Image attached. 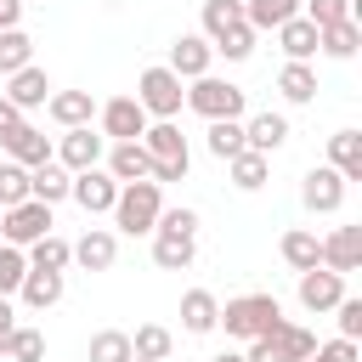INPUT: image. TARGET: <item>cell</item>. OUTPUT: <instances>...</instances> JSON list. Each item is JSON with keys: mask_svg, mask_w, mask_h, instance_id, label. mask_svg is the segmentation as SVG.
Returning a JSON list of instances; mask_svg holds the SVG:
<instances>
[{"mask_svg": "<svg viewBox=\"0 0 362 362\" xmlns=\"http://www.w3.org/2000/svg\"><path fill=\"white\" fill-rule=\"evenodd\" d=\"M198 255V215L192 209H158L153 221V260L164 272H187Z\"/></svg>", "mask_w": 362, "mask_h": 362, "instance_id": "cell-1", "label": "cell"}, {"mask_svg": "<svg viewBox=\"0 0 362 362\" xmlns=\"http://www.w3.org/2000/svg\"><path fill=\"white\" fill-rule=\"evenodd\" d=\"M158 209H164V187L158 181H119V198H113L107 215H113V226L124 238H141V232H153Z\"/></svg>", "mask_w": 362, "mask_h": 362, "instance_id": "cell-2", "label": "cell"}, {"mask_svg": "<svg viewBox=\"0 0 362 362\" xmlns=\"http://www.w3.org/2000/svg\"><path fill=\"white\" fill-rule=\"evenodd\" d=\"M277 322H283L277 294H238V300H226L221 317H215V328H226L232 339H260V334H272Z\"/></svg>", "mask_w": 362, "mask_h": 362, "instance_id": "cell-3", "label": "cell"}, {"mask_svg": "<svg viewBox=\"0 0 362 362\" xmlns=\"http://www.w3.org/2000/svg\"><path fill=\"white\" fill-rule=\"evenodd\" d=\"M187 107L204 113V119H243V85L215 79V74H198L192 90H187Z\"/></svg>", "mask_w": 362, "mask_h": 362, "instance_id": "cell-4", "label": "cell"}, {"mask_svg": "<svg viewBox=\"0 0 362 362\" xmlns=\"http://www.w3.org/2000/svg\"><path fill=\"white\" fill-rule=\"evenodd\" d=\"M136 102L147 107V119H175L181 102H187V90H181V79L158 62V68H141V79H136Z\"/></svg>", "mask_w": 362, "mask_h": 362, "instance_id": "cell-5", "label": "cell"}, {"mask_svg": "<svg viewBox=\"0 0 362 362\" xmlns=\"http://www.w3.org/2000/svg\"><path fill=\"white\" fill-rule=\"evenodd\" d=\"M45 232H51V204H40V198H23V204L0 209V238H6V243L28 249V243H34V238H45Z\"/></svg>", "mask_w": 362, "mask_h": 362, "instance_id": "cell-6", "label": "cell"}, {"mask_svg": "<svg viewBox=\"0 0 362 362\" xmlns=\"http://www.w3.org/2000/svg\"><path fill=\"white\" fill-rule=\"evenodd\" d=\"M68 198H74L85 215H107V209H113V198H119V181H113L102 164H90V170H74Z\"/></svg>", "mask_w": 362, "mask_h": 362, "instance_id": "cell-7", "label": "cell"}, {"mask_svg": "<svg viewBox=\"0 0 362 362\" xmlns=\"http://www.w3.org/2000/svg\"><path fill=\"white\" fill-rule=\"evenodd\" d=\"M345 175L334 170V164H317V170H305V181H300V204L311 209V215H334L339 204H345Z\"/></svg>", "mask_w": 362, "mask_h": 362, "instance_id": "cell-8", "label": "cell"}, {"mask_svg": "<svg viewBox=\"0 0 362 362\" xmlns=\"http://www.w3.org/2000/svg\"><path fill=\"white\" fill-rule=\"evenodd\" d=\"M96 119H102V136H107V141H136V136L147 130V107H141L136 96H113V102H102Z\"/></svg>", "mask_w": 362, "mask_h": 362, "instance_id": "cell-9", "label": "cell"}, {"mask_svg": "<svg viewBox=\"0 0 362 362\" xmlns=\"http://www.w3.org/2000/svg\"><path fill=\"white\" fill-rule=\"evenodd\" d=\"M102 141L107 136H96L90 124H74V130H62V141L51 147V158L74 175V170H90V164H102Z\"/></svg>", "mask_w": 362, "mask_h": 362, "instance_id": "cell-10", "label": "cell"}, {"mask_svg": "<svg viewBox=\"0 0 362 362\" xmlns=\"http://www.w3.org/2000/svg\"><path fill=\"white\" fill-rule=\"evenodd\" d=\"M209 62H215V45H209L204 34H175L164 68H170L175 79H198V74H209Z\"/></svg>", "mask_w": 362, "mask_h": 362, "instance_id": "cell-11", "label": "cell"}, {"mask_svg": "<svg viewBox=\"0 0 362 362\" xmlns=\"http://www.w3.org/2000/svg\"><path fill=\"white\" fill-rule=\"evenodd\" d=\"M0 147H6V158H11V164H23V170H34V164H45V158H51V136H45V130H34L28 119H23V124H11V130L0 136Z\"/></svg>", "mask_w": 362, "mask_h": 362, "instance_id": "cell-12", "label": "cell"}, {"mask_svg": "<svg viewBox=\"0 0 362 362\" xmlns=\"http://www.w3.org/2000/svg\"><path fill=\"white\" fill-rule=\"evenodd\" d=\"M17 113H28V107H45V96H51V79H45V68H17V74H6V90H0Z\"/></svg>", "mask_w": 362, "mask_h": 362, "instance_id": "cell-13", "label": "cell"}, {"mask_svg": "<svg viewBox=\"0 0 362 362\" xmlns=\"http://www.w3.org/2000/svg\"><path fill=\"white\" fill-rule=\"evenodd\" d=\"M339 294H345V277H339V272H328V266L300 272V305H305V311H334Z\"/></svg>", "mask_w": 362, "mask_h": 362, "instance_id": "cell-14", "label": "cell"}, {"mask_svg": "<svg viewBox=\"0 0 362 362\" xmlns=\"http://www.w3.org/2000/svg\"><path fill=\"white\" fill-rule=\"evenodd\" d=\"M322 266L328 272H356L362 266V226H334L328 238H322Z\"/></svg>", "mask_w": 362, "mask_h": 362, "instance_id": "cell-15", "label": "cell"}, {"mask_svg": "<svg viewBox=\"0 0 362 362\" xmlns=\"http://www.w3.org/2000/svg\"><path fill=\"white\" fill-rule=\"evenodd\" d=\"M45 113H51L62 130H74V124H90V119H96V96H90V90H51V96H45Z\"/></svg>", "mask_w": 362, "mask_h": 362, "instance_id": "cell-16", "label": "cell"}, {"mask_svg": "<svg viewBox=\"0 0 362 362\" xmlns=\"http://www.w3.org/2000/svg\"><path fill=\"white\" fill-rule=\"evenodd\" d=\"M107 175L113 181H147L153 175V153L141 141H113L107 147Z\"/></svg>", "mask_w": 362, "mask_h": 362, "instance_id": "cell-17", "label": "cell"}, {"mask_svg": "<svg viewBox=\"0 0 362 362\" xmlns=\"http://www.w3.org/2000/svg\"><path fill=\"white\" fill-rule=\"evenodd\" d=\"M74 260H79L85 272H107V266L119 260V238H113L107 226H90V232L74 243Z\"/></svg>", "mask_w": 362, "mask_h": 362, "instance_id": "cell-18", "label": "cell"}, {"mask_svg": "<svg viewBox=\"0 0 362 362\" xmlns=\"http://www.w3.org/2000/svg\"><path fill=\"white\" fill-rule=\"evenodd\" d=\"M272 34H277V45H283L288 62H311V57H317V23H311V17H288V23L272 28Z\"/></svg>", "mask_w": 362, "mask_h": 362, "instance_id": "cell-19", "label": "cell"}, {"mask_svg": "<svg viewBox=\"0 0 362 362\" xmlns=\"http://www.w3.org/2000/svg\"><path fill=\"white\" fill-rule=\"evenodd\" d=\"M277 255H283L294 272H311V266H322V238H317V232H305V226H288V232H283V243H277Z\"/></svg>", "mask_w": 362, "mask_h": 362, "instance_id": "cell-20", "label": "cell"}, {"mask_svg": "<svg viewBox=\"0 0 362 362\" xmlns=\"http://www.w3.org/2000/svg\"><path fill=\"white\" fill-rule=\"evenodd\" d=\"M17 294H23V305L51 311V305L62 300V272H40V266H28V272H23V283H17Z\"/></svg>", "mask_w": 362, "mask_h": 362, "instance_id": "cell-21", "label": "cell"}, {"mask_svg": "<svg viewBox=\"0 0 362 362\" xmlns=\"http://www.w3.org/2000/svg\"><path fill=\"white\" fill-rule=\"evenodd\" d=\"M215 317H221V300L209 288H187L181 294V328L187 334H215Z\"/></svg>", "mask_w": 362, "mask_h": 362, "instance_id": "cell-22", "label": "cell"}, {"mask_svg": "<svg viewBox=\"0 0 362 362\" xmlns=\"http://www.w3.org/2000/svg\"><path fill=\"white\" fill-rule=\"evenodd\" d=\"M243 141H249L255 153H266V158H272V153L288 141V119H283V113H255V119L243 124Z\"/></svg>", "mask_w": 362, "mask_h": 362, "instance_id": "cell-23", "label": "cell"}, {"mask_svg": "<svg viewBox=\"0 0 362 362\" xmlns=\"http://www.w3.org/2000/svg\"><path fill=\"white\" fill-rule=\"evenodd\" d=\"M136 141H141L153 158H192V153H187V136H181V124H175V119H158V124H147Z\"/></svg>", "mask_w": 362, "mask_h": 362, "instance_id": "cell-24", "label": "cell"}, {"mask_svg": "<svg viewBox=\"0 0 362 362\" xmlns=\"http://www.w3.org/2000/svg\"><path fill=\"white\" fill-rule=\"evenodd\" d=\"M328 164L345 181H362V130H334L328 136Z\"/></svg>", "mask_w": 362, "mask_h": 362, "instance_id": "cell-25", "label": "cell"}, {"mask_svg": "<svg viewBox=\"0 0 362 362\" xmlns=\"http://www.w3.org/2000/svg\"><path fill=\"white\" fill-rule=\"evenodd\" d=\"M226 170H232V187H238V192H260V187H266V175H272V158H266V153H255V147H243V153H232V158H226Z\"/></svg>", "mask_w": 362, "mask_h": 362, "instance_id": "cell-26", "label": "cell"}, {"mask_svg": "<svg viewBox=\"0 0 362 362\" xmlns=\"http://www.w3.org/2000/svg\"><path fill=\"white\" fill-rule=\"evenodd\" d=\"M68 181H74V175H68L57 158H45V164L28 170V198H40V204H62V198H68Z\"/></svg>", "mask_w": 362, "mask_h": 362, "instance_id": "cell-27", "label": "cell"}, {"mask_svg": "<svg viewBox=\"0 0 362 362\" xmlns=\"http://www.w3.org/2000/svg\"><path fill=\"white\" fill-rule=\"evenodd\" d=\"M277 90H283V102H294V107L317 102V68H311V62H283Z\"/></svg>", "mask_w": 362, "mask_h": 362, "instance_id": "cell-28", "label": "cell"}, {"mask_svg": "<svg viewBox=\"0 0 362 362\" xmlns=\"http://www.w3.org/2000/svg\"><path fill=\"white\" fill-rule=\"evenodd\" d=\"M288 17H300V0H243V23H249L255 34L283 28Z\"/></svg>", "mask_w": 362, "mask_h": 362, "instance_id": "cell-29", "label": "cell"}, {"mask_svg": "<svg viewBox=\"0 0 362 362\" xmlns=\"http://www.w3.org/2000/svg\"><path fill=\"white\" fill-rule=\"evenodd\" d=\"M356 45H362V28H356V17L317 28V51H328V57H339V62H351V57H356Z\"/></svg>", "mask_w": 362, "mask_h": 362, "instance_id": "cell-30", "label": "cell"}, {"mask_svg": "<svg viewBox=\"0 0 362 362\" xmlns=\"http://www.w3.org/2000/svg\"><path fill=\"white\" fill-rule=\"evenodd\" d=\"M23 255H28V266H40V272H68L74 243H68V238H57V232H45V238H34Z\"/></svg>", "mask_w": 362, "mask_h": 362, "instance_id": "cell-31", "label": "cell"}, {"mask_svg": "<svg viewBox=\"0 0 362 362\" xmlns=\"http://www.w3.org/2000/svg\"><path fill=\"white\" fill-rule=\"evenodd\" d=\"M170 351H175V334H170L164 322H141V328L130 334V356H153V362H170Z\"/></svg>", "mask_w": 362, "mask_h": 362, "instance_id": "cell-32", "label": "cell"}, {"mask_svg": "<svg viewBox=\"0 0 362 362\" xmlns=\"http://www.w3.org/2000/svg\"><path fill=\"white\" fill-rule=\"evenodd\" d=\"M28 62H34V40L23 28H0V79L17 74V68H28Z\"/></svg>", "mask_w": 362, "mask_h": 362, "instance_id": "cell-33", "label": "cell"}, {"mask_svg": "<svg viewBox=\"0 0 362 362\" xmlns=\"http://www.w3.org/2000/svg\"><path fill=\"white\" fill-rule=\"evenodd\" d=\"M249 141H243V119H209V153L226 164L232 153H243Z\"/></svg>", "mask_w": 362, "mask_h": 362, "instance_id": "cell-34", "label": "cell"}, {"mask_svg": "<svg viewBox=\"0 0 362 362\" xmlns=\"http://www.w3.org/2000/svg\"><path fill=\"white\" fill-rule=\"evenodd\" d=\"M272 339L283 345V356H288V362H305V356L317 351V334H311V328H300V322H288V317L272 328Z\"/></svg>", "mask_w": 362, "mask_h": 362, "instance_id": "cell-35", "label": "cell"}, {"mask_svg": "<svg viewBox=\"0 0 362 362\" xmlns=\"http://www.w3.org/2000/svg\"><path fill=\"white\" fill-rule=\"evenodd\" d=\"M6 356H11V362H45V334L28 328V322H17L11 339H6Z\"/></svg>", "mask_w": 362, "mask_h": 362, "instance_id": "cell-36", "label": "cell"}, {"mask_svg": "<svg viewBox=\"0 0 362 362\" xmlns=\"http://www.w3.org/2000/svg\"><path fill=\"white\" fill-rule=\"evenodd\" d=\"M232 23H243V0H204V40L226 34Z\"/></svg>", "mask_w": 362, "mask_h": 362, "instance_id": "cell-37", "label": "cell"}, {"mask_svg": "<svg viewBox=\"0 0 362 362\" xmlns=\"http://www.w3.org/2000/svg\"><path fill=\"white\" fill-rule=\"evenodd\" d=\"M90 362H130V334H124V328L90 334Z\"/></svg>", "mask_w": 362, "mask_h": 362, "instance_id": "cell-38", "label": "cell"}, {"mask_svg": "<svg viewBox=\"0 0 362 362\" xmlns=\"http://www.w3.org/2000/svg\"><path fill=\"white\" fill-rule=\"evenodd\" d=\"M209 45H215L226 62H243V57L255 51V28H249V23H232V28H226V34H215Z\"/></svg>", "mask_w": 362, "mask_h": 362, "instance_id": "cell-39", "label": "cell"}, {"mask_svg": "<svg viewBox=\"0 0 362 362\" xmlns=\"http://www.w3.org/2000/svg\"><path fill=\"white\" fill-rule=\"evenodd\" d=\"M23 198H28V170L11 164V158H0V209H11Z\"/></svg>", "mask_w": 362, "mask_h": 362, "instance_id": "cell-40", "label": "cell"}, {"mask_svg": "<svg viewBox=\"0 0 362 362\" xmlns=\"http://www.w3.org/2000/svg\"><path fill=\"white\" fill-rule=\"evenodd\" d=\"M23 272H28V255H23L17 243H0V294H17Z\"/></svg>", "mask_w": 362, "mask_h": 362, "instance_id": "cell-41", "label": "cell"}, {"mask_svg": "<svg viewBox=\"0 0 362 362\" xmlns=\"http://www.w3.org/2000/svg\"><path fill=\"white\" fill-rule=\"evenodd\" d=\"M300 17H311L317 28H328V23H345L351 17V0H305V11Z\"/></svg>", "mask_w": 362, "mask_h": 362, "instance_id": "cell-42", "label": "cell"}, {"mask_svg": "<svg viewBox=\"0 0 362 362\" xmlns=\"http://www.w3.org/2000/svg\"><path fill=\"white\" fill-rule=\"evenodd\" d=\"M339 339H362V300H351V294H339Z\"/></svg>", "mask_w": 362, "mask_h": 362, "instance_id": "cell-43", "label": "cell"}, {"mask_svg": "<svg viewBox=\"0 0 362 362\" xmlns=\"http://www.w3.org/2000/svg\"><path fill=\"white\" fill-rule=\"evenodd\" d=\"M305 362H356V339H328V345H317Z\"/></svg>", "mask_w": 362, "mask_h": 362, "instance_id": "cell-44", "label": "cell"}, {"mask_svg": "<svg viewBox=\"0 0 362 362\" xmlns=\"http://www.w3.org/2000/svg\"><path fill=\"white\" fill-rule=\"evenodd\" d=\"M17 328V311H11V294H0V356H6V339Z\"/></svg>", "mask_w": 362, "mask_h": 362, "instance_id": "cell-45", "label": "cell"}, {"mask_svg": "<svg viewBox=\"0 0 362 362\" xmlns=\"http://www.w3.org/2000/svg\"><path fill=\"white\" fill-rule=\"evenodd\" d=\"M23 6H28V0H0V28H17V17H23Z\"/></svg>", "mask_w": 362, "mask_h": 362, "instance_id": "cell-46", "label": "cell"}, {"mask_svg": "<svg viewBox=\"0 0 362 362\" xmlns=\"http://www.w3.org/2000/svg\"><path fill=\"white\" fill-rule=\"evenodd\" d=\"M11 124H23V113H17V107H11V102H6V96H0V136H6V130H11Z\"/></svg>", "mask_w": 362, "mask_h": 362, "instance_id": "cell-47", "label": "cell"}, {"mask_svg": "<svg viewBox=\"0 0 362 362\" xmlns=\"http://www.w3.org/2000/svg\"><path fill=\"white\" fill-rule=\"evenodd\" d=\"M215 362H243V356H238V351H221V356H215Z\"/></svg>", "mask_w": 362, "mask_h": 362, "instance_id": "cell-48", "label": "cell"}, {"mask_svg": "<svg viewBox=\"0 0 362 362\" xmlns=\"http://www.w3.org/2000/svg\"><path fill=\"white\" fill-rule=\"evenodd\" d=\"M130 362H153V356H130Z\"/></svg>", "mask_w": 362, "mask_h": 362, "instance_id": "cell-49", "label": "cell"}]
</instances>
